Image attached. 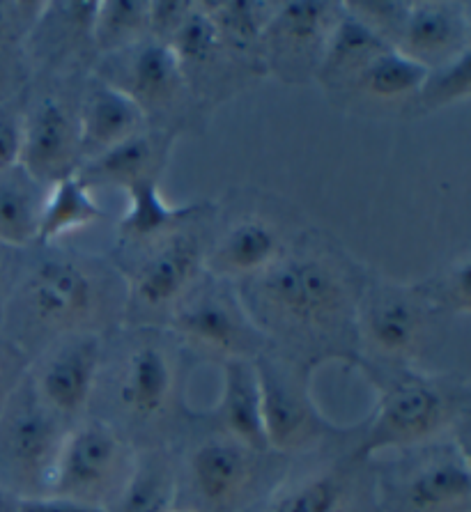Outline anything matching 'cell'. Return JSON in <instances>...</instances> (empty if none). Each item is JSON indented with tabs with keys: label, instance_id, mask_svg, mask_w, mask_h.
Segmentation results:
<instances>
[{
	"label": "cell",
	"instance_id": "obj_27",
	"mask_svg": "<svg viewBox=\"0 0 471 512\" xmlns=\"http://www.w3.org/2000/svg\"><path fill=\"white\" fill-rule=\"evenodd\" d=\"M122 193L127 196V209L115 223L113 248L152 242V239L166 235L168 230L187 221L203 203V200H193V203L171 205L161 193L159 180L136 182Z\"/></svg>",
	"mask_w": 471,
	"mask_h": 512
},
{
	"label": "cell",
	"instance_id": "obj_23",
	"mask_svg": "<svg viewBox=\"0 0 471 512\" xmlns=\"http://www.w3.org/2000/svg\"><path fill=\"white\" fill-rule=\"evenodd\" d=\"M175 138L159 134L154 129H143L120 145L99 154L97 159H90L76 170L79 180L90 191L99 189H120L143 182L159 180L164 177L168 164L173 157Z\"/></svg>",
	"mask_w": 471,
	"mask_h": 512
},
{
	"label": "cell",
	"instance_id": "obj_24",
	"mask_svg": "<svg viewBox=\"0 0 471 512\" xmlns=\"http://www.w3.org/2000/svg\"><path fill=\"white\" fill-rule=\"evenodd\" d=\"M81 164L148 129L143 115L129 99L111 85L88 74L81 88L79 104ZM81 168V166H79Z\"/></svg>",
	"mask_w": 471,
	"mask_h": 512
},
{
	"label": "cell",
	"instance_id": "obj_17",
	"mask_svg": "<svg viewBox=\"0 0 471 512\" xmlns=\"http://www.w3.org/2000/svg\"><path fill=\"white\" fill-rule=\"evenodd\" d=\"M343 0H276L262 58L267 79L285 85L315 83L329 37L343 19Z\"/></svg>",
	"mask_w": 471,
	"mask_h": 512
},
{
	"label": "cell",
	"instance_id": "obj_12",
	"mask_svg": "<svg viewBox=\"0 0 471 512\" xmlns=\"http://www.w3.org/2000/svg\"><path fill=\"white\" fill-rule=\"evenodd\" d=\"M166 329L193 363L253 361L269 343L246 313L237 285L207 274L175 306Z\"/></svg>",
	"mask_w": 471,
	"mask_h": 512
},
{
	"label": "cell",
	"instance_id": "obj_37",
	"mask_svg": "<svg viewBox=\"0 0 471 512\" xmlns=\"http://www.w3.org/2000/svg\"><path fill=\"white\" fill-rule=\"evenodd\" d=\"M193 10V0H150V40L171 44Z\"/></svg>",
	"mask_w": 471,
	"mask_h": 512
},
{
	"label": "cell",
	"instance_id": "obj_31",
	"mask_svg": "<svg viewBox=\"0 0 471 512\" xmlns=\"http://www.w3.org/2000/svg\"><path fill=\"white\" fill-rule=\"evenodd\" d=\"M384 49H393V46L380 40L375 33H370L364 23H359L345 10L343 19L338 21V26L329 37L327 49H324V58L318 76H315V83L320 85L324 95H329L331 90L343 85Z\"/></svg>",
	"mask_w": 471,
	"mask_h": 512
},
{
	"label": "cell",
	"instance_id": "obj_3",
	"mask_svg": "<svg viewBox=\"0 0 471 512\" xmlns=\"http://www.w3.org/2000/svg\"><path fill=\"white\" fill-rule=\"evenodd\" d=\"M191 363L166 327L122 324L104 336L88 416L136 451L177 446L196 418L187 402Z\"/></svg>",
	"mask_w": 471,
	"mask_h": 512
},
{
	"label": "cell",
	"instance_id": "obj_36",
	"mask_svg": "<svg viewBox=\"0 0 471 512\" xmlns=\"http://www.w3.org/2000/svg\"><path fill=\"white\" fill-rule=\"evenodd\" d=\"M44 0H0V51L21 49Z\"/></svg>",
	"mask_w": 471,
	"mask_h": 512
},
{
	"label": "cell",
	"instance_id": "obj_8",
	"mask_svg": "<svg viewBox=\"0 0 471 512\" xmlns=\"http://www.w3.org/2000/svg\"><path fill=\"white\" fill-rule=\"evenodd\" d=\"M446 317L421 283H398L370 269L357 310V345L361 372L419 368L437 343Z\"/></svg>",
	"mask_w": 471,
	"mask_h": 512
},
{
	"label": "cell",
	"instance_id": "obj_6",
	"mask_svg": "<svg viewBox=\"0 0 471 512\" xmlns=\"http://www.w3.org/2000/svg\"><path fill=\"white\" fill-rule=\"evenodd\" d=\"M210 226L212 200H203L187 221L166 235L106 253L125 281V324L166 327L175 306L205 276Z\"/></svg>",
	"mask_w": 471,
	"mask_h": 512
},
{
	"label": "cell",
	"instance_id": "obj_19",
	"mask_svg": "<svg viewBox=\"0 0 471 512\" xmlns=\"http://www.w3.org/2000/svg\"><path fill=\"white\" fill-rule=\"evenodd\" d=\"M104 336L76 333L42 349L28 363V379L42 405L67 428L88 416L102 366Z\"/></svg>",
	"mask_w": 471,
	"mask_h": 512
},
{
	"label": "cell",
	"instance_id": "obj_25",
	"mask_svg": "<svg viewBox=\"0 0 471 512\" xmlns=\"http://www.w3.org/2000/svg\"><path fill=\"white\" fill-rule=\"evenodd\" d=\"M230 58L253 79H267L262 42L274 17L276 0H198Z\"/></svg>",
	"mask_w": 471,
	"mask_h": 512
},
{
	"label": "cell",
	"instance_id": "obj_33",
	"mask_svg": "<svg viewBox=\"0 0 471 512\" xmlns=\"http://www.w3.org/2000/svg\"><path fill=\"white\" fill-rule=\"evenodd\" d=\"M471 97V51L462 53L460 58L446 62L442 67L428 69L419 95L414 99L409 120L426 118L444 108L467 102Z\"/></svg>",
	"mask_w": 471,
	"mask_h": 512
},
{
	"label": "cell",
	"instance_id": "obj_41",
	"mask_svg": "<svg viewBox=\"0 0 471 512\" xmlns=\"http://www.w3.org/2000/svg\"><path fill=\"white\" fill-rule=\"evenodd\" d=\"M14 512H106L102 508L86 506V503L60 499V496H30V499H17Z\"/></svg>",
	"mask_w": 471,
	"mask_h": 512
},
{
	"label": "cell",
	"instance_id": "obj_34",
	"mask_svg": "<svg viewBox=\"0 0 471 512\" xmlns=\"http://www.w3.org/2000/svg\"><path fill=\"white\" fill-rule=\"evenodd\" d=\"M423 292L446 320L469 317L471 313V258L469 251L455 255L444 267L419 281Z\"/></svg>",
	"mask_w": 471,
	"mask_h": 512
},
{
	"label": "cell",
	"instance_id": "obj_28",
	"mask_svg": "<svg viewBox=\"0 0 471 512\" xmlns=\"http://www.w3.org/2000/svg\"><path fill=\"white\" fill-rule=\"evenodd\" d=\"M177 457L173 448L138 451L125 490L106 512H173L177 510Z\"/></svg>",
	"mask_w": 471,
	"mask_h": 512
},
{
	"label": "cell",
	"instance_id": "obj_5",
	"mask_svg": "<svg viewBox=\"0 0 471 512\" xmlns=\"http://www.w3.org/2000/svg\"><path fill=\"white\" fill-rule=\"evenodd\" d=\"M177 508L191 512H249L274 490L290 460L230 439L196 416L175 446Z\"/></svg>",
	"mask_w": 471,
	"mask_h": 512
},
{
	"label": "cell",
	"instance_id": "obj_20",
	"mask_svg": "<svg viewBox=\"0 0 471 512\" xmlns=\"http://www.w3.org/2000/svg\"><path fill=\"white\" fill-rule=\"evenodd\" d=\"M168 46L175 53L193 99L207 115L258 83L228 56L198 0H193L191 14Z\"/></svg>",
	"mask_w": 471,
	"mask_h": 512
},
{
	"label": "cell",
	"instance_id": "obj_11",
	"mask_svg": "<svg viewBox=\"0 0 471 512\" xmlns=\"http://www.w3.org/2000/svg\"><path fill=\"white\" fill-rule=\"evenodd\" d=\"M357 430L292 457L274 490L249 512H380L370 462L354 451Z\"/></svg>",
	"mask_w": 471,
	"mask_h": 512
},
{
	"label": "cell",
	"instance_id": "obj_42",
	"mask_svg": "<svg viewBox=\"0 0 471 512\" xmlns=\"http://www.w3.org/2000/svg\"><path fill=\"white\" fill-rule=\"evenodd\" d=\"M19 258H21V251L0 246V324H3V315H5L7 301H10L14 278H17Z\"/></svg>",
	"mask_w": 471,
	"mask_h": 512
},
{
	"label": "cell",
	"instance_id": "obj_21",
	"mask_svg": "<svg viewBox=\"0 0 471 512\" xmlns=\"http://www.w3.org/2000/svg\"><path fill=\"white\" fill-rule=\"evenodd\" d=\"M428 69L416 65L396 49H384L357 74L331 90L327 99L338 111L359 118L409 120L414 99Z\"/></svg>",
	"mask_w": 471,
	"mask_h": 512
},
{
	"label": "cell",
	"instance_id": "obj_1",
	"mask_svg": "<svg viewBox=\"0 0 471 512\" xmlns=\"http://www.w3.org/2000/svg\"><path fill=\"white\" fill-rule=\"evenodd\" d=\"M368 274L327 230L308 226L267 271L239 283V299L269 347L313 372L327 363L357 368V310Z\"/></svg>",
	"mask_w": 471,
	"mask_h": 512
},
{
	"label": "cell",
	"instance_id": "obj_9",
	"mask_svg": "<svg viewBox=\"0 0 471 512\" xmlns=\"http://www.w3.org/2000/svg\"><path fill=\"white\" fill-rule=\"evenodd\" d=\"M380 512H469L471 464L465 434L373 457Z\"/></svg>",
	"mask_w": 471,
	"mask_h": 512
},
{
	"label": "cell",
	"instance_id": "obj_2",
	"mask_svg": "<svg viewBox=\"0 0 471 512\" xmlns=\"http://www.w3.org/2000/svg\"><path fill=\"white\" fill-rule=\"evenodd\" d=\"M125 304V281L106 255L35 244L21 251L0 336L30 363L60 338L122 327Z\"/></svg>",
	"mask_w": 471,
	"mask_h": 512
},
{
	"label": "cell",
	"instance_id": "obj_13",
	"mask_svg": "<svg viewBox=\"0 0 471 512\" xmlns=\"http://www.w3.org/2000/svg\"><path fill=\"white\" fill-rule=\"evenodd\" d=\"M258 375L262 418L269 451L281 457L313 453L347 428H338L322 414L313 398L315 372L274 347H265L253 359Z\"/></svg>",
	"mask_w": 471,
	"mask_h": 512
},
{
	"label": "cell",
	"instance_id": "obj_35",
	"mask_svg": "<svg viewBox=\"0 0 471 512\" xmlns=\"http://www.w3.org/2000/svg\"><path fill=\"white\" fill-rule=\"evenodd\" d=\"M345 10L396 49L403 35L405 21L412 10V0H345Z\"/></svg>",
	"mask_w": 471,
	"mask_h": 512
},
{
	"label": "cell",
	"instance_id": "obj_40",
	"mask_svg": "<svg viewBox=\"0 0 471 512\" xmlns=\"http://www.w3.org/2000/svg\"><path fill=\"white\" fill-rule=\"evenodd\" d=\"M28 359L17 347H12L0 336V411L5 409L10 395L17 389L19 382L26 377Z\"/></svg>",
	"mask_w": 471,
	"mask_h": 512
},
{
	"label": "cell",
	"instance_id": "obj_30",
	"mask_svg": "<svg viewBox=\"0 0 471 512\" xmlns=\"http://www.w3.org/2000/svg\"><path fill=\"white\" fill-rule=\"evenodd\" d=\"M106 216V209L97 203L95 191H90L79 175H69L46 191L37 244H65L67 237L97 226Z\"/></svg>",
	"mask_w": 471,
	"mask_h": 512
},
{
	"label": "cell",
	"instance_id": "obj_43",
	"mask_svg": "<svg viewBox=\"0 0 471 512\" xmlns=\"http://www.w3.org/2000/svg\"><path fill=\"white\" fill-rule=\"evenodd\" d=\"M14 506H17V496L0 487V512H14Z\"/></svg>",
	"mask_w": 471,
	"mask_h": 512
},
{
	"label": "cell",
	"instance_id": "obj_4",
	"mask_svg": "<svg viewBox=\"0 0 471 512\" xmlns=\"http://www.w3.org/2000/svg\"><path fill=\"white\" fill-rule=\"evenodd\" d=\"M364 377L377 391L375 411L359 425L354 441L364 460L465 434L471 405L467 377L421 368L368 370Z\"/></svg>",
	"mask_w": 471,
	"mask_h": 512
},
{
	"label": "cell",
	"instance_id": "obj_29",
	"mask_svg": "<svg viewBox=\"0 0 471 512\" xmlns=\"http://www.w3.org/2000/svg\"><path fill=\"white\" fill-rule=\"evenodd\" d=\"M46 191L19 164L0 173V246L26 251L37 244Z\"/></svg>",
	"mask_w": 471,
	"mask_h": 512
},
{
	"label": "cell",
	"instance_id": "obj_32",
	"mask_svg": "<svg viewBox=\"0 0 471 512\" xmlns=\"http://www.w3.org/2000/svg\"><path fill=\"white\" fill-rule=\"evenodd\" d=\"M92 40L97 58L150 40V0H97Z\"/></svg>",
	"mask_w": 471,
	"mask_h": 512
},
{
	"label": "cell",
	"instance_id": "obj_7",
	"mask_svg": "<svg viewBox=\"0 0 471 512\" xmlns=\"http://www.w3.org/2000/svg\"><path fill=\"white\" fill-rule=\"evenodd\" d=\"M308 226L304 214L258 186H235L212 200L205 271L230 283H246L279 262Z\"/></svg>",
	"mask_w": 471,
	"mask_h": 512
},
{
	"label": "cell",
	"instance_id": "obj_44",
	"mask_svg": "<svg viewBox=\"0 0 471 512\" xmlns=\"http://www.w3.org/2000/svg\"><path fill=\"white\" fill-rule=\"evenodd\" d=\"M173 512H191V510H184V508H177V510H173Z\"/></svg>",
	"mask_w": 471,
	"mask_h": 512
},
{
	"label": "cell",
	"instance_id": "obj_38",
	"mask_svg": "<svg viewBox=\"0 0 471 512\" xmlns=\"http://www.w3.org/2000/svg\"><path fill=\"white\" fill-rule=\"evenodd\" d=\"M30 69L21 49L0 51V106L10 104L26 92Z\"/></svg>",
	"mask_w": 471,
	"mask_h": 512
},
{
	"label": "cell",
	"instance_id": "obj_26",
	"mask_svg": "<svg viewBox=\"0 0 471 512\" xmlns=\"http://www.w3.org/2000/svg\"><path fill=\"white\" fill-rule=\"evenodd\" d=\"M221 368V395L216 407L207 414L216 430L230 439L253 448V451L272 453L265 437V418L258 375L253 361H230Z\"/></svg>",
	"mask_w": 471,
	"mask_h": 512
},
{
	"label": "cell",
	"instance_id": "obj_39",
	"mask_svg": "<svg viewBox=\"0 0 471 512\" xmlns=\"http://www.w3.org/2000/svg\"><path fill=\"white\" fill-rule=\"evenodd\" d=\"M21 152V97L0 106V173L19 164Z\"/></svg>",
	"mask_w": 471,
	"mask_h": 512
},
{
	"label": "cell",
	"instance_id": "obj_22",
	"mask_svg": "<svg viewBox=\"0 0 471 512\" xmlns=\"http://www.w3.org/2000/svg\"><path fill=\"white\" fill-rule=\"evenodd\" d=\"M396 51L423 69L460 58L471 51V5L460 0H412Z\"/></svg>",
	"mask_w": 471,
	"mask_h": 512
},
{
	"label": "cell",
	"instance_id": "obj_16",
	"mask_svg": "<svg viewBox=\"0 0 471 512\" xmlns=\"http://www.w3.org/2000/svg\"><path fill=\"white\" fill-rule=\"evenodd\" d=\"M138 451L113 428L86 416L67 432L44 496L108 510L125 490Z\"/></svg>",
	"mask_w": 471,
	"mask_h": 512
},
{
	"label": "cell",
	"instance_id": "obj_10",
	"mask_svg": "<svg viewBox=\"0 0 471 512\" xmlns=\"http://www.w3.org/2000/svg\"><path fill=\"white\" fill-rule=\"evenodd\" d=\"M92 74L122 92L148 129L171 138L198 134L207 127V115L193 99L171 46L145 40L125 51L97 58Z\"/></svg>",
	"mask_w": 471,
	"mask_h": 512
},
{
	"label": "cell",
	"instance_id": "obj_15",
	"mask_svg": "<svg viewBox=\"0 0 471 512\" xmlns=\"http://www.w3.org/2000/svg\"><path fill=\"white\" fill-rule=\"evenodd\" d=\"M69 430L42 405L26 370L0 411V487L17 499L44 496Z\"/></svg>",
	"mask_w": 471,
	"mask_h": 512
},
{
	"label": "cell",
	"instance_id": "obj_14",
	"mask_svg": "<svg viewBox=\"0 0 471 512\" xmlns=\"http://www.w3.org/2000/svg\"><path fill=\"white\" fill-rule=\"evenodd\" d=\"M81 79H30L21 95L19 166L49 189L81 166Z\"/></svg>",
	"mask_w": 471,
	"mask_h": 512
},
{
	"label": "cell",
	"instance_id": "obj_18",
	"mask_svg": "<svg viewBox=\"0 0 471 512\" xmlns=\"http://www.w3.org/2000/svg\"><path fill=\"white\" fill-rule=\"evenodd\" d=\"M97 0H44L21 51L30 79H81L97 62Z\"/></svg>",
	"mask_w": 471,
	"mask_h": 512
}]
</instances>
